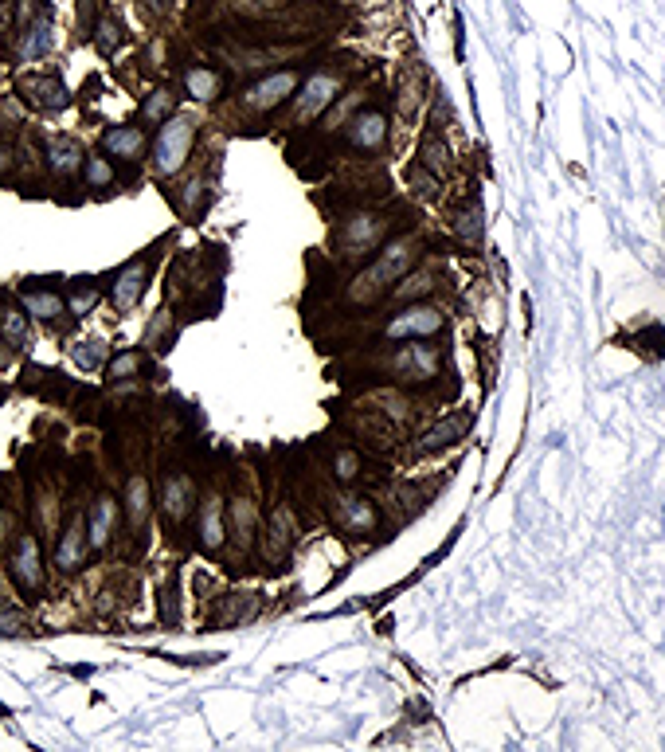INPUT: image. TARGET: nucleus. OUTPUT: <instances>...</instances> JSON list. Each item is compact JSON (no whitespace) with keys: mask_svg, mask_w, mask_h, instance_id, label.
<instances>
[{"mask_svg":"<svg viewBox=\"0 0 665 752\" xmlns=\"http://www.w3.org/2000/svg\"><path fill=\"white\" fill-rule=\"evenodd\" d=\"M227 541V502L216 490L200 498V517H196V545L200 553H220Z\"/></svg>","mask_w":665,"mask_h":752,"instance_id":"nucleus-13","label":"nucleus"},{"mask_svg":"<svg viewBox=\"0 0 665 752\" xmlns=\"http://www.w3.org/2000/svg\"><path fill=\"white\" fill-rule=\"evenodd\" d=\"M98 145L114 161H137L145 153V130L141 126H106Z\"/></svg>","mask_w":665,"mask_h":752,"instance_id":"nucleus-20","label":"nucleus"},{"mask_svg":"<svg viewBox=\"0 0 665 752\" xmlns=\"http://www.w3.org/2000/svg\"><path fill=\"white\" fill-rule=\"evenodd\" d=\"M388 134H392V126H388L384 106H360L341 130V138L353 153H380L388 145Z\"/></svg>","mask_w":665,"mask_h":752,"instance_id":"nucleus-9","label":"nucleus"},{"mask_svg":"<svg viewBox=\"0 0 665 752\" xmlns=\"http://www.w3.org/2000/svg\"><path fill=\"white\" fill-rule=\"evenodd\" d=\"M329 474H333L341 486L356 482V478L364 474V459H360V451H353V447H337V451L329 455Z\"/></svg>","mask_w":665,"mask_h":752,"instance_id":"nucleus-32","label":"nucleus"},{"mask_svg":"<svg viewBox=\"0 0 665 752\" xmlns=\"http://www.w3.org/2000/svg\"><path fill=\"white\" fill-rule=\"evenodd\" d=\"M388 216L384 212H353L341 220V232H337V247L345 259H364V255H376L384 243H388Z\"/></svg>","mask_w":665,"mask_h":752,"instance_id":"nucleus-6","label":"nucleus"},{"mask_svg":"<svg viewBox=\"0 0 665 752\" xmlns=\"http://www.w3.org/2000/svg\"><path fill=\"white\" fill-rule=\"evenodd\" d=\"M466 435H470V416H446V420H439L435 427H427V435L419 439V455H423V459H427V455H439L446 447L462 443Z\"/></svg>","mask_w":665,"mask_h":752,"instance_id":"nucleus-22","label":"nucleus"},{"mask_svg":"<svg viewBox=\"0 0 665 752\" xmlns=\"http://www.w3.org/2000/svg\"><path fill=\"white\" fill-rule=\"evenodd\" d=\"M153 271H157V247H153L149 255L130 259V263L114 275V282H110V306H114L118 314H133V310L141 306L149 282H153Z\"/></svg>","mask_w":665,"mask_h":752,"instance_id":"nucleus-8","label":"nucleus"},{"mask_svg":"<svg viewBox=\"0 0 665 752\" xmlns=\"http://www.w3.org/2000/svg\"><path fill=\"white\" fill-rule=\"evenodd\" d=\"M450 228H454V235L458 239H466V243H482V235H486V216H482V200L478 196H470L462 208H454V220H450Z\"/></svg>","mask_w":665,"mask_h":752,"instance_id":"nucleus-29","label":"nucleus"},{"mask_svg":"<svg viewBox=\"0 0 665 752\" xmlns=\"http://www.w3.org/2000/svg\"><path fill=\"white\" fill-rule=\"evenodd\" d=\"M161 627L165 631H177L180 627V576H173L161 588Z\"/></svg>","mask_w":665,"mask_h":752,"instance_id":"nucleus-36","label":"nucleus"},{"mask_svg":"<svg viewBox=\"0 0 665 752\" xmlns=\"http://www.w3.org/2000/svg\"><path fill=\"white\" fill-rule=\"evenodd\" d=\"M122 525V498L114 490H98L94 502L87 510V537H90V553H106L114 533Z\"/></svg>","mask_w":665,"mask_h":752,"instance_id":"nucleus-11","label":"nucleus"},{"mask_svg":"<svg viewBox=\"0 0 665 752\" xmlns=\"http://www.w3.org/2000/svg\"><path fill=\"white\" fill-rule=\"evenodd\" d=\"M196 134H200V118L196 114H173L157 126V134L149 141V165L157 177H177L180 169L188 165L192 157V145H196Z\"/></svg>","mask_w":665,"mask_h":752,"instance_id":"nucleus-2","label":"nucleus"},{"mask_svg":"<svg viewBox=\"0 0 665 752\" xmlns=\"http://www.w3.org/2000/svg\"><path fill=\"white\" fill-rule=\"evenodd\" d=\"M12 537V514L8 510H0V549H4V541Z\"/></svg>","mask_w":665,"mask_h":752,"instance_id":"nucleus-42","label":"nucleus"},{"mask_svg":"<svg viewBox=\"0 0 665 752\" xmlns=\"http://www.w3.org/2000/svg\"><path fill=\"white\" fill-rule=\"evenodd\" d=\"M419 169H427L439 185H443L446 177L454 173V153H450V145H446V138L435 130V134H427V138L419 141V161H415Z\"/></svg>","mask_w":665,"mask_h":752,"instance_id":"nucleus-24","label":"nucleus"},{"mask_svg":"<svg viewBox=\"0 0 665 752\" xmlns=\"http://www.w3.org/2000/svg\"><path fill=\"white\" fill-rule=\"evenodd\" d=\"M360 102H364V94H356V91L341 94V98L321 114V118H325V130H345V122L360 110Z\"/></svg>","mask_w":665,"mask_h":752,"instance_id":"nucleus-34","label":"nucleus"},{"mask_svg":"<svg viewBox=\"0 0 665 752\" xmlns=\"http://www.w3.org/2000/svg\"><path fill=\"white\" fill-rule=\"evenodd\" d=\"M298 87H302V67H278V71H266L263 79H255L239 94V106L247 114H274L294 98Z\"/></svg>","mask_w":665,"mask_h":752,"instance_id":"nucleus-5","label":"nucleus"},{"mask_svg":"<svg viewBox=\"0 0 665 752\" xmlns=\"http://www.w3.org/2000/svg\"><path fill=\"white\" fill-rule=\"evenodd\" d=\"M98 298H102V290H98V286H71V290H67V314L87 318V314H94Z\"/></svg>","mask_w":665,"mask_h":752,"instance_id":"nucleus-37","label":"nucleus"},{"mask_svg":"<svg viewBox=\"0 0 665 752\" xmlns=\"http://www.w3.org/2000/svg\"><path fill=\"white\" fill-rule=\"evenodd\" d=\"M20 306L36 322H55L59 314H67V298L63 294H55V290H32V286L20 290Z\"/></svg>","mask_w":665,"mask_h":752,"instance_id":"nucleus-28","label":"nucleus"},{"mask_svg":"<svg viewBox=\"0 0 665 752\" xmlns=\"http://www.w3.org/2000/svg\"><path fill=\"white\" fill-rule=\"evenodd\" d=\"M12 173V145L0 138V177H8Z\"/></svg>","mask_w":665,"mask_h":752,"instance_id":"nucleus-41","label":"nucleus"},{"mask_svg":"<svg viewBox=\"0 0 665 752\" xmlns=\"http://www.w3.org/2000/svg\"><path fill=\"white\" fill-rule=\"evenodd\" d=\"M345 91H349V75L345 71H313V75H306L302 87L290 98V126H306L313 118H321Z\"/></svg>","mask_w":665,"mask_h":752,"instance_id":"nucleus-3","label":"nucleus"},{"mask_svg":"<svg viewBox=\"0 0 665 752\" xmlns=\"http://www.w3.org/2000/svg\"><path fill=\"white\" fill-rule=\"evenodd\" d=\"M419 255H423V243H419V239H411V235L388 239V243L372 255V263L360 267L353 279L345 282V306L360 310V306L380 302L388 290H396L399 282L415 271Z\"/></svg>","mask_w":665,"mask_h":752,"instance_id":"nucleus-1","label":"nucleus"},{"mask_svg":"<svg viewBox=\"0 0 665 752\" xmlns=\"http://www.w3.org/2000/svg\"><path fill=\"white\" fill-rule=\"evenodd\" d=\"M87 557H90L87 517L75 510V514L67 517L63 537H59V545H55V568H59V572H79V568L87 564Z\"/></svg>","mask_w":665,"mask_h":752,"instance_id":"nucleus-15","label":"nucleus"},{"mask_svg":"<svg viewBox=\"0 0 665 752\" xmlns=\"http://www.w3.org/2000/svg\"><path fill=\"white\" fill-rule=\"evenodd\" d=\"M337 521H341V529H353V533H376L380 529V506L364 494L337 498Z\"/></svg>","mask_w":665,"mask_h":752,"instance_id":"nucleus-19","label":"nucleus"},{"mask_svg":"<svg viewBox=\"0 0 665 752\" xmlns=\"http://www.w3.org/2000/svg\"><path fill=\"white\" fill-rule=\"evenodd\" d=\"M122 510H126V521H130L133 533L149 529V517H153V486H149L145 474H130V478H126Z\"/></svg>","mask_w":665,"mask_h":752,"instance_id":"nucleus-16","label":"nucleus"},{"mask_svg":"<svg viewBox=\"0 0 665 752\" xmlns=\"http://www.w3.org/2000/svg\"><path fill=\"white\" fill-rule=\"evenodd\" d=\"M173 114H177V94L169 91V87L149 91L141 98V106H137V122H141V126H161V122L173 118Z\"/></svg>","mask_w":665,"mask_h":752,"instance_id":"nucleus-30","label":"nucleus"},{"mask_svg":"<svg viewBox=\"0 0 665 752\" xmlns=\"http://www.w3.org/2000/svg\"><path fill=\"white\" fill-rule=\"evenodd\" d=\"M102 373H106V384H130V380L149 373V353L145 349H122L106 361Z\"/></svg>","mask_w":665,"mask_h":752,"instance_id":"nucleus-27","label":"nucleus"},{"mask_svg":"<svg viewBox=\"0 0 665 752\" xmlns=\"http://www.w3.org/2000/svg\"><path fill=\"white\" fill-rule=\"evenodd\" d=\"M0 337H4L8 349H28L32 326H28L24 306H0Z\"/></svg>","mask_w":665,"mask_h":752,"instance_id":"nucleus-31","label":"nucleus"},{"mask_svg":"<svg viewBox=\"0 0 665 752\" xmlns=\"http://www.w3.org/2000/svg\"><path fill=\"white\" fill-rule=\"evenodd\" d=\"M114 181H118L114 161H110L106 153H90L87 169H83V185L94 188V192H106V188H114Z\"/></svg>","mask_w":665,"mask_h":752,"instance_id":"nucleus-33","label":"nucleus"},{"mask_svg":"<svg viewBox=\"0 0 665 752\" xmlns=\"http://www.w3.org/2000/svg\"><path fill=\"white\" fill-rule=\"evenodd\" d=\"M443 329H446V314L439 306H431V302H411V306L396 310V314L384 322L380 337H384V341H427V337H439Z\"/></svg>","mask_w":665,"mask_h":752,"instance_id":"nucleus-7","label":"nucleus"},{"mask_svg":"<svg viewBox=\"0 0 665 752\" xmlns=\"http://www.w3.org/2000/svg\"><path fill=\"white\" fill-rule=\"evenodd\" d=\"M266 557L270 561H286L290 557V549H294V521H290V510L286 506H278L274 514L266 517Z\"/></svg>","mask_w":665,"mask_h":752,"instance_id":"nucleus-25","label":"nucleus"},{"mask_svg":"<svg viewBox=\"0 0 665 752\" xmlns=\"http://www.w3.org/2000/svg\"><path fill=\"white\" fill-rule=\"evenodd\" d=\"M28 631V619L20 611H0V635L12 639V635H24Z\"/></svg>","mask_w":665,"mask_h":752,"instance_id":"nucleus-40","label":"nucleus"},{"mask_svg":"<svg viewBox=\"0 0 665 752\" xmlns=\"http://www.w3.org/2000/svg\"><path fill=\"white\" fill-rule=\"evenodd\" d=\"M71 361H75L79 369H98V365L106 361V341H102V337H90V341L71 345Z\"/></svg>","mask_w":665,"mask_h":752,"instance_id":"nucleus-38","label":"nucleus"},{"mask_svg":"<svg viewBox=\"0 0 665 752\" xmlns=\"http://www.w3.org/2000/svg\"><path fill=\"white\" fill-rule=\"evenodd\" d=\"M55 47V16H40L20 32V59H44Z\"/></svg>","mask_w":665,"mask_h":752,"instance_id":"nucleus-26","label":"nucleus"},{"mask_svg":"<svg viewBox=\"0 0 665 752\" xmlns=\"http://www.w3.org/2000/svg\"><path fill=\"white\" fill-rule=\"evenodd\" d=\"M87 145L79 138H67V134H55V138L44 141V165L51 169V177L59 181H71L87 169Z\"/></svg>","mask_w":665,"mask_h":752,"instance_id":"nucleus-12","label":"nucleus"},{"mask_svg":"<svg viewBox=\"0 0 665 752\" xmlns=\"http://www.w3.org/2000/svg\"><path fill=\"white\" fill-rule=\"evenodd\" d=\"M8 713H12V709H8V705H0V717H8Z\"/></svg>","mask_w":665,"mask_h":752,"instance_id":"nucleus-43","label":"nucleus"},{"mask_svg":"<svg viewBox=\"0 0 665 752\" xmlns=\"http://www.w3.org/2000/svg\"><path fill=\"white\" fill-rule=\"evenodd\" d=\"M157 506H161V517H165V525L177 533L180 525L188 521V514L196 510V482H192V474L188 470H165V478H161V494H157Z\"/></svg>","mask_w":665,"mask_h":752,"instance_id":"nucleus-10","label":"nucleus"},{"mask_svg":"<svg viewBox=\"0 0 665 752\" xmlns=\"http://www.w3.org/2000/svg\"><path fill=\"white\" fill-rule=\"evenodd\" d=\"M90 40H94V47H98V55H114L118 44H122V24H118V16H98Z\"/></svg>","mask_w":665,"mask_h":752,"instance_id":"nucleus-35","label":"nucleus"},{"mask_svg":"<svg viewBox=\"0 0 665 752\" xmlns=\"http://www.w3.org/2000/svg\"><path fill=\"white\" fill-rule=\"evenodd\" d=\"M20 91L28 94L44 114H63L71 106V94H67L59 75H32V79L20 83Z\"/></svg>","mask_w":665,"mask_h":752,"instance_id":"nucleus-18","label":"nucleus"},{"mask_svg":"<svg viewBox=\"0 0 665 752\" xmlns=\"http://www.w3.org/2000/svg\"><path fill=\"white\" fill-rule=\"evenodd\" d=\"M180 87H184L188 98H196V102H216L223 94V75L216 67H208V63H188V67L180 71Z\"/></svg>","mask_w":665,"mask_h":752,"instance_id":"nucleus-21","label":"nucleus"},{"mask_svg":"<svg viewBox=\"0 0 665 752\" xmlns=\"http://www.w3.org/2000/svg\"><path fill=\"white\" fill-rule=\"evenodd\" d=\"M259 615V592H231V596H223L220 608L212 611V627L208 631H227V627H243V623H251Z\"/></svg>","mask_w":665,"mask_h":752,"instance_id":"nucleus-17","label":"nucleus"},{"mask_svg":"<svg viewBox=\"0 0 665 752\" xmlns=\"http://www.w3.org/2000/svg\"><path fill=\"white\" fill-rule=\"evenodd\" d=\"M227 521H231V537H235V545L247 553V549L255 545V529H259V510H255V498L235 494V498L227 502Z\"/></svg>","mask_w":665,"mask_h":752,"instance_id":"nucleus-23","label":"nucleus"},{"mask_svg":"<svg viewBox=\"0 0 665 752\" xmlns=\"http://www.w3.org/2000/svg\"><path fill=\"white\" fill-rule=\"evenodd\" d=\"M4 568H8V580L20 596L28 600H40L47 588V568H44V549H40V537L36 533H20L4 557Z\"/></svg>","mask_w":665,"mask_h":752,"instance_id":"nucleus-4","label":"nucleus"},{"mask_svg":"<svg viewBox=\"0 0 665 752\" xmlns=\"http://www.w3.org/2000/svg\"><path fill=\"white\" fill-rule=\"evenodd\" d=\"M47 8H44V0H16V28L24 32L32 20H40Z\"/></svg>","mask_w":665,"mask_h":752,"instance_id":"nucleus-39","label":"nucleus"},{"mask_svg":"<svg viewBox=\"0 0 665 752\" xmlns=\"http://www.w3.org/2000/svg\"><path fill=\"white\" fill-rule=\"evenodd\" d=\"M384 369L399 376H411V380H431V376H439V369H443V353L435 345H415L411 341V345H403L399 353H392L384 361Z\"/></svg>","mask_w":665,"mask_h":752,"instance_id":"nucleus-14","label":"nucleus"}]
</instances>
